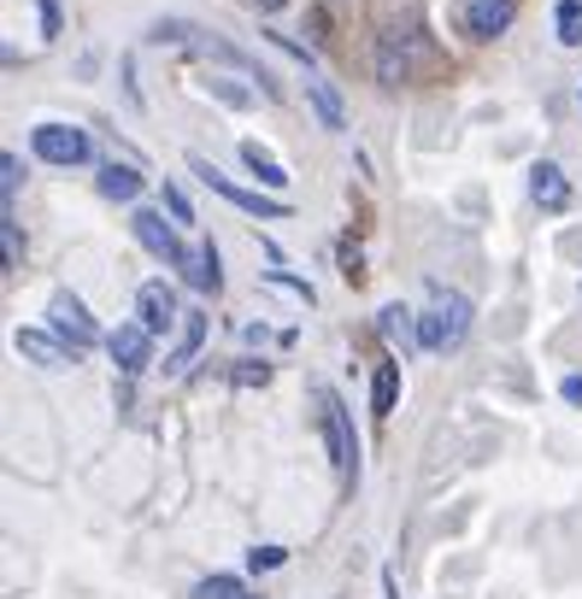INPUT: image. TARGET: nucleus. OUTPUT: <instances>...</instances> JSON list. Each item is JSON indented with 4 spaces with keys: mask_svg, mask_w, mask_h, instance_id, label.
<instances>
[{
    "mask_svg": "<svg viewBox=\"0 0 582 599\" xmlns=\"http://www.w3.org/2000/svg\"><path fill=\"white\" fill-rule=\"evenodd\" d=\"M471 300L453 294V288H430V312L418 318V347L424 353H460L471 336Z\"/></svg>",
    "mask_w": 582,
    "mask_h": 599,
    "instance_id": "f257e3e1",
    "label": "nucleus"
},
{
    "mask_svg": "<svg viewBox=\"0 0 582 599\" xmlns=\"http://www.w3.org/2000/svg\"><path fill=\"white\" fill-rule=\"evenodd\" d=\"M318 395V423H324V447H329V465H336V477L353 482L359 477V436H353V418L336 388H312Z\"/></svg>",
    "mask_w": 582,
    "mask_h": 599,
    "instance_id": "f03ea898",
    "label": "nucleus"
},
{
    "mask_svg": "<svg viewBox=\"0 0 582 599\" xmlns=\"http://www.w3.org/2000/svg\"><path fill=\"white\" fill-rule=\"evenodd\" d=\"M189 164H195V177L206 182V189H213V194H224V200L236 206V212H247V218H288V200H272V194H254V189H236V182L224 177L218 164H206L200 153H189Z\"/></svg>",
    "mask_w": 582,
    "mask_h": 599,
    "instance_id": "7ed1b4c3",
    "label": "nucleus"
},
{
    "mask_svg": "<svg viewBox=\"0 0 582 599\" xmlns=\"http://www.w3.org/2000/svg\"><path fill=\"white\" fill-rule=\"evenodd\" d=\"M48 318H53V336L66 341V347H77V353H89V347L107 341V336H100V323L89 318V306H82L77 294H66V288L48 300Z\"/></svg>",
    "mask_w": 582,
    "mask_h": 599,
    "instance_id": "20e7f679",
    "label": "nucleus"
},
{
    "mask_svg": "<svg viewBox=\"0 0 582 599\" xmlns=\"http://www.w3.org/2000/svg\"><path fill=\"white\" fill-rule=\"evenodd\" d=\"M30 148L36 159H48V164H89V130H77V123H36L30 130Z\"/></svg>",
    "mask_w": 582,
    "mask_h": 599,
    "instance_id": "39448f33",
    "label": "nucleus"
},
{
    "mask_svg": "<svg viewBox=\"0 0 582 599\" xmlns=\"http://www.w3.org/2000/svg\"><path fill=\"white\" fill-rule=\"evenodd\" d=\"M107 353H112V365L124 370V377H141V370L154 365V329L148 323H118L112 336H107Z\"/></svg>",
    "mask_w": 582,
    "mask_h": 599,
    "instance_id": "423d86ee",
    "label": "nucleus"
},
{
    "mask_svg": "<svg viewBox=\"0 0 582 599\" xmlns=\"http://www.w3.org/2000/svg\"><path fill=\"white\" fill-rule=\"evenodd\" d=\"M136 318L154 329V336H165L171 323H183V312H177V288L171 282H141L136 288Z\"/></svg>",
    "mask_w": 582,
    "mask_h": 599,
    "instance_id": "0eeeda50",
    "label": "nucleus"
},
{
    "mask_svg": "<svg viewBox=\"0 0 582 599\" xmlns=\"http://www.w3.org/2000/svg\"><path fill=\"white\" fill-rule=\"evenodd\" d=\"M512 18H517V0H465V36H471V41L506 36Z\"/></svg>",
    "mask_w": 582,
    "mask_h": 599,
    "instance_id": "6e6552de",
    "label": "nucleus"
},
{
    "mask_svg": "<svg viewBox=\"0 0 582 599\" xmlns=\"http://www.w3.org/2000/svg\"><path fill=\"white\" fill-rule=\"evenodd\" d=\"M177 271H183V282H189L195 294H218V288H224V271H218V247H213V241H195V247H183Z\"/></svg>",
    "mask_w": 582,
    "mask_h": 599,
    "instance_id": "1a4fd4ad",
    "label": "nucleus"
},
{
    "mask_svg": "<svg viewBox=\"0 0 582 599\" xmlns=\"http://www.w3.org/2000/svg\"><path fill=\"white\" fill-rule=\"evenodd\" d=\"M130 230H136V241L148 247L154 259H165V264H177V259H183L177 223H165V212H136V218H130Z\"/></svg>",
    "mask_w": 582,
    "mask_h": 599,
    "instance_id": "9d476101",
    "label": "nucleus"
},
{
    "mask_svg": "<svg viewBox=\"0 0 582 599\" xmlns=\"http://www.w3.org/2000/svg\"><path fill=\"white\" fill-rule=\"evenodd\" d=\"M12 347H18L30 365H41V370H66V365L77 359V347H66L59 336H48V329H18Z\"/></svg>",
    "mask_w": 582,
    "mask_h": 599,
    "instance_id": "9b49d317",
    "label": "nucleus"
},
{
    "mask_svg": "<svg viewBox=\"0 0 582 599\" xmlns=\"http://www.w3.org/2000/svg\"><path fill=\"white\" fill-rule=\"evenodd\" d=\"M530 200L542 206V212H565L571 206V182H565V171H559L553 159L530 164Z\"/></svg>",
    "mask_w": 582,
    "mask_h": 599,
    "instance_id": "f8f14e48",
    "label": "nucleus"
},
{
    "mask_svg": "<svg viewBox=\"0 0 582 599\" xmlns=\"http://www.w3.org/2000/svg\"><path fill=\"white\" fill-rule=\"evenodd\" d=\"M412 48H418V30H388L377 48V77L383 82H406L412 77Z\"/></svg>",
    "mask_w": 582,
    "mask_h": 599,
    "instance_id": "ddd939ff",
    "label": "nucleus"
},
{
    "mask_svg": "<svg viewBox=\"0 0 582 599\" xmlns=\"http://www.w3.org/2000/svg\"><path fill=\"white\" fill-rule=\"evenodd\" d=\"M200 347H206V312H183V323H177V347L165 353V370H171V377H177V370H189Z\"/></svg>",
    "mask_w": 582,
    "mask_h": 599,
    "instance_id": "4468645a",
    "label": "nucleus"
},
{
    "mask_svg": "<svg viewBox=\"0 0 582 599\" xmlns=\"http://www.w3.org/2000/svg\"><path fill=\"white\" fill-rule=\"evenodd\" d=\"M95 189H100V194H107V200H136L141 189H148V177H141V171H136V164H118V159H112V164H100V177H95Z\"/></svg>",
    "mask_w": 582,
    "mask_h": 599,
    "instance_id": "2eb2a0df",
    "label": "nucleus"
},
{
    "mask_svg": "<svg viewBox=\"0 0 582 599\" xmlns=\"http://www.w3.org/2000/svg\"><path fill=\"white\" fill-rule=\"evenodd\" d=\"M377 329H383V341H394V347H401V353H406L412 341H418V318H412L401 300H394V306H383V312H377Z\"/></svg>",
    "mask_w": 582,
    "mask_h": 599,
    "instance_id": "dca6fc26",
    "label": "nucleus"
},
{
    "mask_svg": "<svg viewBox=\"0 0 582 599\" xmlns=\"http://www.w3.org/2000/svg\"><path fill=\"white\" fill-rule=\"evenodd\" d=\"M306 100H312V112H318V118H324V130H347V112H342V94H336V89H329V82H324V77H312V82H306Z\"/></svg>",
    "mask_w": 582,
    "mask_h": 599,
    "instance_id": "f3484780",
    "label": "nucleus"
},
{
    "mask_svg": "<svg viewBox=\"0 0 582 599\" xmlns=\"http://www.w3.org/2000/svg\"><path fill=\"white\" fill-rule=\"evenodd\" d=\"M394 400H401V365H377V377H371V411H377V418H388L394 411Z\"/></svg>",
    "mask_w": 582,
    "mask_h": 599,
    "instance_id": "a211bd4d",
    "label": "nucleus"
},
{
    "mask_svg": "<svg viewBox=\"0 0 582 599\" xmlns=\"http://www.w3.org/2000/svg\"><path fill=\"white\" fill-rule=\"evenodd\" d=\"M241 159H247V171H254V177L265 182V189H288V171H283V164H277L272 153H265V148H259V141H241Z\"/></svg>",
    "mask_w": 582,
    "mask_h": 599,
    "instance_id": "6ab92c4d",
    "label": "nucleus"
},
{
    "mask_svg": "<svg viewBox=\"0 0 582 599\" xmlns=\"http://www.w3.org/2000/svg\"><path fill=\"white\" fill-rule=\"evenodd\" d=\"M0 247H7V277H18V271H24V230H18L12 212L0 218Z\"/></svg>",
    "mask_w": 582,
    "mask_h": 599,
    "instance_id": "aec40b11",
    "label": "nucleus"
},
{
    "mask_svg": "<svg viewBox=\"0 0 582 599\" xmlns=\"http://www.w3.org/2000/svg\"><path fill=\"white\" fill-rule=\"evenodd\" d=\"M553 24H559V41H565V48H582V0H559Z\"/></svg>",
    "mask_w": 582,
    "mask_h": 599,
    "instance_id": "412c9836",
    "label": "nucleus"
},
{
    "mask_svg": "<svg viewBox=\"0 0 582 599\" xmlns=\"http://www.w3.org/2000/svg\"><path fill=\"white\" fill-rule=\"evenodd\" d=\"M195 599H254V593H247L241 576H206V582L195 588Z\"/></svg>",
    "mask_w": 582,
    "mask_h": 599,
    "instance_id": "4be33fe9",
    "label": "nucleus"
},
{
    "mask_svg": "<svg viewBox=\"0 0 582 599\" xmlns=\"http://www.w3.org/2000/svg\"><path fill=\"white\" fill-rule=\"evenodd\" d=\"M18 189H24V159H18V153H0V194H7V212H12Z\"/></svg>",
    "mask_w": 582,
    "mask_h": 599,
    "instance_id": "5701e85b",
    "label": "nucleus"
},
{
    "mask_svg": "<svg viewBox=\"0 0 582 599\" xmlns=\"http://www.w3.org/2000/svg\"><path fill=\"white\" fill-rule=\"evenodd\" d=\"M165 212H171L177 223H195V206H189V194H183L177 182H165Z\"/></svg>",
    "mask_w": 582,
    "mask_h": 599,
    "instance_id": "b1692460",
    "label": "nucleus"
},
{
    "mask_svg": "<svg viewBox=\"0 0 582 599\" xmlns=\"http://www.w3.org/2000/svg\"><path fill=\"white\" fill-rule=\"evenodd\" d=\"M265 282H277V288H288V294H300L306 306H312V300H318V294H312V282H300V277H283V271H265Z\"/></svg>",
    "mask_w": 582,
    "mask_h": 599,
    "instance_id": "393cba45",
    "label": "nucleus"
},
{
    "mask_svg": "<svg viewBox=\"0 0 582 599\" xmlns=\"http://www.w3.org/2000/svg\"><path fill=\"white\" fill-rule=\"evenodd\" d=\"M236 382H272V365H254V359H241V370H236Z\"/></svg>",
    "mask_w": 582,
    "mask_h": 599,
    "instance_id": "a878e982",
    "label": "nucleus"
},
{
    "mask_svg": "<svg viewBox=\"0 0 582 599\" xmlns=\"http://www.w3.org/2000/svg\"><path fill=\"white\" fill-rule=\"evenodd\" d=\"M41 12V36H59V0H36Z\"/></svg>",
    "mask_w": 582,
    "mask_h": 599,
    "instance_id": "bb28decb",
    "label": "nucleus"
},
{
    "mask_svg": "<svg viewBox=\"0 0 582 599\" xmlns=\"http://www.w3.org/2000/svg\"><path fill=\"white\" fill-rule=\"evenodd\" d=\"M247 559H254V570H277L283 565V547H254Z\"/></svg>",
    "mask_w": 582,
    "mask_h": 599,
    "instance_id": "cd10ccee",
    "label": "nucleus"
},
{
    "mask_svg": "<svg viewBox=\"0 0 582 599\" xmlns=\"http://www.w3.org/2000/svg\"><path fill=\"white\" fill-rule=\"evenodd\" d=\"M565 400H571V406H582V377H565Z\"/></svg>",
    "mask_w": 582,
    "mask_h": 599,
    "instance_id": "c85d7f7f",
    "label": "nucleus"
},
{
    "mask_svg": "<svg viewBox=\"0 0 582 599\" xmlns=\"http://www.w3.org/2000/svg\"><path fill=\"white\" fill-rule=\"evenodd\" d=\"M288 0H254V12H283Z\"/></svg>",
    "mask_w": 582,
    "mask_h": 599,
    "instance_id": "c756f323",
    "label": "nucleus"
}]
</instances>
